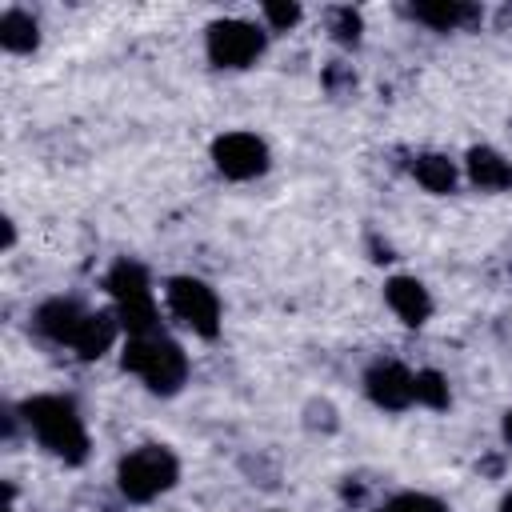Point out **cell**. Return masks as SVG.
I'll list each match as a JSON object with an SVG mask.
<instances>
[{"label": "cell", "mask_w": 512, "mask_h": 512, "mask_svg": "<svg viewBox=\"0 0 512 512\" xmlns=\"http://www.w3.org/2000/svg\"><path fill=\"white\" fill-rule=\"evenodd\" d=\"M180 480V460L168 444H140L120 456L116 464V488L132 504H152L156 496L172 492Z\"/></svg>", "instance_id": "obj_4"}, {"label": "cell", "mask_w": 512, "mask_h": 512, "mask_svg": "<svg viewBox=\"0 0 512 512\" xmlns=\"http://www.w3.org/2000/svg\"><path fill=\"white\" fill-rule=\"evenodd\" d=\"M164 300H168V312L188 328V332H196V336H204V340H216L220 336V316H224V308H220V296H216V288L212 284H204L200 276H172L168 284H164Z\"/></svg>", "instance_id": "obj_6"}, {"label": "cell", "mask_w": 512, "mask_h": 512, "mask_svg": "<svg viewBox=\"0 0 512 512\" xmlns=\"http://www.w3.org/2000/svg\"><path fill=\"white\" fill-rule=\"evenodd\" d=\"M408 16L428 24L432 32H464V28L480 24L484 12L476 4H460V0H424V4H412Z\"/></svg>", "instance_id": "obj_13"}, {"label": "cell", "mask_w": 512, "mask_h": 512, "mask_svg": "<svg viewBox=\"0 0 512 512\" xmlns=\"http://www.w3.org/2000/svg\"><path fill=\"white\" fill-rule=\"evenodd\" d=\"M124 336V328H120V316L112 312V308H88V316H84V324H80V336H76V344H72V352L80 356V360H100L104 352H112L116 348V340Z\"/></svg>", "instance_id": "obj_12"}, {"label": "cell", "mask_w": 512, "mask_h": 512, "mask_svg": "<svg viewBox=\"0 0 512 512\" xmlns=\"http://www.w3.org/2000/svg\"><path fill=\"white\" fill-rule=\"evenodd\" d=\"M300 16H304V8H300V4H288V0H268V4L260 8L264 32H288V28L300 24Z\"/></svg>", "instance_id": "obj_18"}, {"label": "cell", "mask_w": 512, "mask_h": 512, "mask_svg": "<svg viewBox=\"0 0 512 512\" xmlns=\"http://www.w3.org/2000/svg\"><path fill=\"white\" fill-rule=\"evenodd\" d=\"M20 424L36 436V444L56 456L60 464H84L88 460V428L80 408L68 396L40 392L20 404Z\"/></svg>", "instance_id": "obj_1"}, {"label": "cell", "mask_w": 512, "mask_h": 512, "mask_svg": "<svg viewBox=\"0 0 512 512\" xmlns=\"http://www.w3.org/2000/svg\"><path fill=\"white\" fill-rule=\"evenodd\" d=\"M500 512H512V492H508V496L500 500Z\"/></svg>", "instance_id": "obj_21"}, {"label": "cell", "mask_w": 512, "mask_h": 512, "mask_svg": "<svg viewBox=\"0 0 512 512\" xmlns=\"http://www.w3.org/2000/svg\"><path fill=\"white\" fill-rule=\"evenodd\" d=\"M364 396L380 412H408L416 404V372H408L400 360H376L364 372Z\"/></svg>", "instance_id": "obj_8"}, {"label": "cell", "mask_w": 512, "mask_h": 512, "mask_svg": "<svg viewBox=\"0 0 512 512\" xmlns=\"http://www.w3.org/2000/svg\"><path fill=\"white\" fill-rule=\"evenodd\" d=\"M416 404H420V408H432V412H444V408L452 404L448 376L436 372V368H420V372H416Z\"/></svg>", "instance_id": "obj_16"}, {"label": "cell", "mask_w": 512, "mask_h": 512, "mask_svg": "<svg viewBox=\"0 0 512 512\" xmlns=\"http://www.w3.org/2000/svg\"><path fill=\"white\" fill-rule=\"evenodd\" d=\"M360 32H364V20L356 8H332V40L344 44V48H356L360 44Z\"/></svg>", "instance_id": "obj_19"}, {"label": "cell", "mask_w": 512, "mask_h": 512, "mask_svg": "<svg viewBox=\"0 0 512 512\" xmlns=\"http://www.w3.org/2000/svg\"><path fill=\"white\" fill-rule=\"evenodd\" d=\"M464 176L480 192H508L512 188V160L488 144H472L464 152Z\"/></svg>", "instance_id": "obj_11"}, {"label": "cell", "mask_w": 512, "mask_h": 512, "mask_svg": "<svg viewBox=\"0 0 512 512\" xmlns=\"http://www.w3.org/2000/svg\"><path fill=\"white\" fill-rule=\"evenodd\" d=\"M380 512H448V504L432 492H396L380 504Z\"/></svg>", "instance_id": "obj_17"}, {"label": "cell", "mask_w": 512, "mask_h": 512, "mask_svg": "<svg viewBox=\"0 0 512 512\" xmlns=\"http://www.w3.org/2000/svg\"><path fill=\"white\" fill-rule=\"evenodd\" d=\"M412 176H416V184H420L424 192L448 196V192L456 188V180H460V168H456V160L444 156V152H420V156L412 160Z\"/></svg>", "instance_id": "obj_14"}, {"label": "cell", "mask_w": 512, "mask_h": 512, "mask_svg": "<svg viewBox=\"0 0 512 512\" xmlns=\"http://www.w3.org/2000/svg\"><path fill=\"white\" fill-rule=\"evenodd\" d=\"M212 164L224 180H256L268 172L272 152L256 132H224L212 140Z\"/></svg>", "instance_id": "obj_7"}, {"label": "cell", "mask_w": 512, "mask_h": 512, "mask_svg": "<svg viewBox=\"0 0 512 512\" xmlns=\"http://www.w3.org/2000/svg\"><path fill=\"white\" fill-rule=\"evenodd\" d=\"M500 436H504V444L512 448V408H508V412L500 416Z\"/></svg>", "instance_id": "obj_20"}, {"label": "cell", "mask_w": 512, "mask_h": 512, "mask_svg": "<svg viewBox=\"0 0 512 512\" xmlns=\"http://www.w3.org/2000/svg\"><path fill=\"white\" fill-rule=\"evenodd\" d=\"M264 44H268V32L264 24H252V20H212L204 28V56L212 68H224V72H240V68H252L260 56H264Z\"/></svg>", "instance_id": "obj_5"}, {"label": "cell", "mask_w": 512, "mask_h": 512, "mask_svg": "<svg viewBox=\"0 0 512 512\" xmlns=\"http://www.w3.org/2000/svg\"><path fill=\"white\" fill-rule=\"evenodd\" d=\"M120 368L132 372L148 392L156 396H176L188 384V352L180 340H172L164 328L144 332V336H124L120 348Z\"/></svg>", "instance_id": "obj_2"}, {"label": "cell", "mask_w": 512, "mask_h": 512, "mask_svg": "<svg viewBox=\"0 0 512 512\" xmlns=\"http://www.w3.org/2000/svg\"><path fill=\"white\" fill-rule=\"evenodd\" d=\"M104 288L112 296V312L120 316L124 336H144L160 328V312H156V296H152V280L148 268L140 260H116L104 276Z\"/></svg>", "instance_id": "obj_3"}, {"label": "cell", "mask_w": 512, "mask_h": 512, "mask_svg": "<svg viewBox=\"0 0 512 512\" xmlns=\"http://www.w3.org/2000/svg\"><path fill=\"white\" fill-rule=\"evenodd\" d=\"M0 48L12 52V56H28L40 48V24L32 12L24 8H8L0 16Z\"/></svg>", "instance_id": "obj_15"}, {"label": "cell", "mask_w": 512, "mask_h": 512, "mask_svg": "<svg viewBox=\"0 0 512 512\" xmlns=\"http://www.w3.org/2000/svg\"><path fill=\"white\" fill-rule=\"evenodd\" d=\"M384 300L396 312V320L408 324V328H424L428 316H432V292L416 276H392L384 284Z\"/></svg>", "instance_id": "obj_10"}, {"label": "cell", "mask_w": 512, "mask_h": 512, "mask_svg": "<svg viewBox=\"0 0 512 512\" xmlns=\"http://www.w3.org/2000/svg\"><path fill=\"white\" fill-rule=\"evenodd\" d=\"M84 316H88V308L76 304L72 296H52V300H44V304L36 308L32 324H36V332H40L44 340H52V344H68V348H72L76 336H80Z\"/></svg>", "instance_id": "obj_9"}]
</instances>
